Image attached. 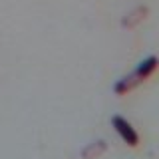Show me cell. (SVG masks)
I'll return each mask as SVG.
<instances>
[{"label":"cell","instance_id":"cell-1","mask_svg":"<svg viewBox=\"0 0 159 159\" xmlns=\"http://www.w3.org/2000/svg\"><path fill=\"white\" fill-rule=\"evenodd\" d=\"M111 125H113V129H116V131L119 133V137H121L129 147H135L137 143H139V135H137V131L131 127V123H129L125 117H121V116H113V117H111Z\"/></svg>","mask_w":159,"mask_h":159},{"label":"cell","instance_id":"cell-2","mask_svg":"<svg viewBox=\"0 0 159 159\" xmlns=\"http://www.w3.org/2000/svg\"><path fill=\"white\" fill-rule=\"evenodd\" d=\"M147 14H149V8L147 6H135L133 10H129L125 16L121 18V26L127 28V30L135 28V26H139V24L147 18Z\"/></svg>","mask_w":159,"mask_h":159},{"label":"cell","instance_id":"cell-3","mask_svg":"<svg viewBox=\"0 0 159 159\" xmlns=\"http://www.w3.org/2000/svg\"><path fill=\"white\" fill-rule=\"evenodd\" d=\"M139 84H141V78L137 76V72H131V74H127V76H123L121 80H117L116 86H113V92H116L117 96H125L127 92H131Z\"/></svg>","mask_w":159,"mask_h":159},{"label":"cell","instance_id":"cell-4","mask_svg":"<svg viewBox=\"0 0 159 159\" xmlns=\"http://www.w3.org/2000/svg\"><path fill=\"white\" fill-rule=\"evenodd\" d=\"M106 149H107V143L103 141V139L92 141L82 149V159H98V157H102L103 153H106Z\"/></svg>","mask_w":159,"mask_h":159},{"label":"cell","instance_id":"cell-5","mask_svg":"<svg viewBox=\"0 0 159 159\" xmlns=\"http://www.w3.org/2000/svg\"><path fill=\"white\" fill-rule=\"evenodd\" d=\"M157 68H159V58H157V56H147V58L137 66L135 72H137V76L141 78V82H143V80H147Z\"/></svg>","mask_w":159,"mask_h":159}]
</instances>
